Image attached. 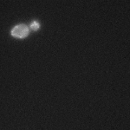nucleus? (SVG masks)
Returning <instances> with one entry per match:
<instances>
[{
	"label": "nucleus",
	"mask_w": 130,
	"mask_h": 130,
	"mask_svg": "<svg viewBox=\"0 0 130 130\" xmlns=\"http://www.w3.org/2000/svg\"><path fill=\"white\" fill-rule=\"evenodd\" d=\"M10 33L13 37L18 38H25L30 33V30L25 24H18L11 29Z\"/></svg>",
	"instance_id": "obj_1"
},
{
	"label": "nucleus",
	"mask_w": 130,
	"mask_h": 130,
	"mask_svg": "<svg viewBox=\"0 0 130 130\" xmlns=\"http://www.w3.org/2000/svg\"><path fill=\"white\" fill-rule=\"evenodd\" d=\"M30 27L31 30H37L39 28H40V24H39V23L37 22V20H34V21H32V22L30 23Z\"/></svg>",
	"instance_id": "obj_2"
}]
</instances>
